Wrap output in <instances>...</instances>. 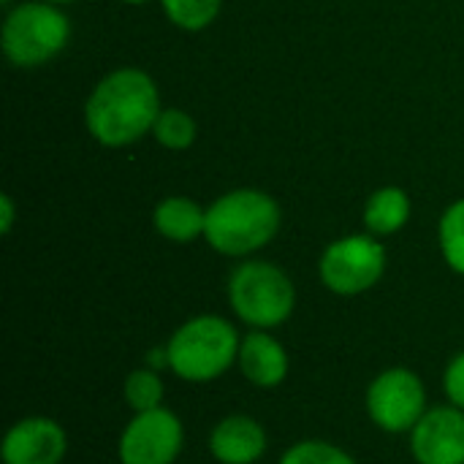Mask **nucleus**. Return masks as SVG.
<instances>
[{
    "mask_svg": "<svg viewBox=\"0 0 464 464\" xmlns=\"http://www.w3.org/2000/svg\"><path fill=\"white\" fill-rule=\"evenodd\" d=\"M160 114L158 87L139 68H117L103 76L87 98L84 122L103 147H125L152 130Z\"/></svg>",
    "mask_w": 464,
    "mask_h": 464,
    "instance_id": "nucleus-1",
    "label": "nucleus"
},
{
    "mask_svg": "<svg viewBox=\"0 0 464 464\" xmlns=\"http://www.w3.org/2000/svg\"><path fill=\"white\" fill-rule=\"evenodd\" d=\"M280 228V207L272 196L242 188L220 196L207 209L204 237L223 256H250L269 245Z\"/></svg>",
    "mask_w": 464,
    "mask_h": 464,
    "instance_id": "nucleus-2",
    "label": "nucleus"
},
{
    "mask_svg": "<svg viewBox=\"0 0 464 464\" xmlns=\"http://www.w3.org/2000/svg\"><path fill=\"white\" fill-rule=\"evenodd\" d=\"M169 367L193 383H207L223 375L239 356L237 329L218 315H198L179 326L169 343Z\"/></svg>",
    "mask_w": 464,
    "mask_h": 464,
    "instance_id": "nucleus-3",
    "label": "nucleus"
},
{
    "mask_svg": "<svg viewBox=\"0 0 464 464\" xmlns=\"http://www.w3.org/2000/svg\"><path fill=\"white\" fill-rule=\"evenodd\" d=\"M228 302L245 324L256 329H272L288 321L296 294L288 275L275 264L245 261L228 280Z\"/></svg>",
    "mask_w": 464,
    "mask_h": 464,
    "instance_id": "nucleus-4",
    "label": "nucleus"
},
{
    "mask_svg": "<svg viewBox=\"0 0 464 464\" xmlns=\"http://www.w3.org/2000/svg\"><path fill=\"white\" fill-rule=\"evenodd\" d=\"M71 24L54 3H22L3 22V54L19 68H35L63 52Z\"/></svg>",
    "mask_w": 464,
    "mask_h": 464,
    "instance_id": "nucleus-5",
    "label": "nucleus"
},
{
    "mask_svg": "<svg viewBox=\"0 0 464 464\" xmlns=\"http://www.w3.org/2000/svg\"><path fill=\"white\" fill-rule=\"evenodd\" d=\"M386 269V250L378 239L356 234L332 242L321 256V280L340 296L370 291Z\"/></svg>",
    "mask_w": 464,
    "mask_h": 464,
    "instance_id": "nucleus-6",
    "label": "nucleus"
},
{
    "mask_svg": "<svg viewBox=\"0 0 464 464\" xmlns=\"http://www.w3.org/2000/svg\"><path fill=\"white\" fill-rule=\"evenodd\" d=\"M427 405L421 378L411 370H386L381 372L367 392V411L372 421L386 432L413 430Z\"/></svg>",
    "mask_w": 464,
    "mask_h": 464,
    "instance_id": "nucleus-7",
    "label": "nucleus"
},
{
    "mask_svg": "<svg viewBox=\"0 0 464 464\" xmlns=\"http://www.w3.org/2000/svg\"><path fill=\"white\" fill-rule=\"evenodd\" d=\"M182 424L171 411L155 408L139 413L120 438L122 464H171L182 451Z\"/></svg>",
    "mask_w": 464,
    "mask_h": 464,
    "instance_id": "nucleus-8",
    "label": "nucleus"
},
{
    "mask_svg": "<svg viewBox=\"0 0 464 464\" xmlns=\"http://www.w3.org/2000/svg\"><path fill=\"white\" fill-rule=\"evenodd\" d=\"M411 432L419 464H464V411L457 405L424 413Z\"/></svg>",
    "mask_w": 464,
    "mask_h": 464,
    "instance_id": "nucleus-9",
    "label": "nucleus"
},
{
    "mask_svg": "<svg viewBox=\"0 0 464 464\" xmlns=\"http://www.w3.org/2000/svg\"><path fill=\"white\" fill-rule=\"evenodd\" d=\"M68 449L63 427L35 416L16 421L3 440V464H60Z\"/></svg>",
    "mask_w": 464,
    "mask_h": 464,
    "instance_id": "nucleus-10",
    "label": "nucleus"
},
{
    "mask_svg": "<svg viewBox=\"0 0 464 464\" xmlns=\"http://www.w3.org/2000/svg\"><path fill=\"white\" fill-rule=\"evenodd\" d=\"M209 451L223 464H250L266 451V435L250 416H228L212 430Z\"/></svg>",
    "mask_w": 464,
    "mask_h": 464,
    "instance_id": "nucleus-11",
    "label": "nucleus"
},
{
    "mask_svg": "<svg viewBox=\"0 0 464 464\" xmlns=\"http://www.w3.org/2000/svg\"><path fill=\"white\" fill-rule=\"evenodd\" d=\"M239 367L253 386L272 389L280 386L288 375V353L275 337L253 332L239 345Z\"/></svg>",
    "mask_w": 464,
    "mask_h": 464,
    "instance_id": "nucleus-12",
    "label": "nucleus"
},
{
    "mask_svg": "<svg viewBox=\"0 0 464 464\" xmlns=\"http://www.w3.org/2000/svg\"><path fill=\"white\" fill-rule=\"evenodd\" d=\"M155 228L171 239V242H193L198 234H204V223H207V212L185 198V196H171L166 201L158 204L155 209Z\"/></svg>",
    "mask_w": 464,
    "mask_h": 464,
    "instance_id": "nucleus-13",
    "label": "nucleus"
},
{
    "mask_svg": "<svg viewBox=\"0 0 464 464\" xmlns=\"http://www.w3.org/2000/svg\"><path fill=\"white\" fill-rule=\"evenodd\" d=\"M411 218V198L402 188H381L370 196L364 207V226L378 234L389 237L397 234Z\"/></svg>",
    "mask_w": 464,
    "mask_h": 464,
    "instance_id": "nucleus-14",
    "label": "nucleus"
},
{
    "mask_svg": "<svg viewBox=\"0 0 464 464\" xmlns=\"http://www.w3.org/2000/svg\"><path fill=\"white\" fill-rule=\"evenodd\" d=\"M163 3V11L166 16L182 27V30H204L209 27L218 14H220V5L223 0H160Z\"/></svg>",
    "mask_w": 464,
    "mask_h": 464,
    "instance_id": "nucleus-15",
    "label": "nucleus"
},
{
    "mask_svg": "<svg viewBox=\"0 0 464 464\" xmlns=\"http://www.w3.org/2000/svg\"><path fill=\"white\" fill-rule=\"evenodd\" d=\"M152 133L166 150H188L196 141V120L182 109H163L152 125Z\"/></svg>",
    "mask_w": 464,
    "mask_h": 464,
    "instance_id": "nucleus-16",
    "label": "nucleus"
},
{
    "mask_svg": "<svg viewBox=\"0 0 464 464\" xmlns=\"http://www.w3.org/2000/svg\"><path fill=\"white\" fill-rule=\"evenodd\" d=\"M440 250L449 266L464 275V198L454 201L440 218Z\"/></svg>",
    "mask_w": 464,
    "mask_h": 464,
    "instance_id": "nucleus-17",
    "label": "nucleus"
},
{
    "mask_svg": "<svg viewBox=\"0 0 464 464\" xmlns=\"http://www.w3.org/2000/svg\"><path fill=\"white\" fill-rule=\"evenodd\" d=\"M125 400L136 413H147L160 408L163 383L155 370H136L125 378Z\"/></svg>",
    "mask_w": 464,
    "mask_h": 464,
    "instance_id": "nucleus-18",
    "label": "nucleus"
},
{
    "mask_svg": "<svg viewBox=\"0 0 464 464\" xmlns=\"http://www.w3.org/2000/svg\"><path fill=\"white\" fill-rule=\"evenodd\" d=\"M280 464H356L343 449L324 440H304L291 446Z\"/></svg>",
    "mask_w": 464,
    "mask_h": 464,
    "instance_id": "nucleus-19",
    "label": "nucleus"
},
{
    "mask_svg": "<svg viewBox=\"0 0 464 464\" xmlns=\"http://www.w3.org/2000/svg\"><path fill=\"white\" fill-rule=\"evenodd\" d=\"M446 394L459 411H464V353H459L446 370Z\"/></svg>",
    "mask_w": 464,
    "mask_h": 464,
    "instance_id": "nucleus-20",
    "label": "nucleus"
},
{
    "mask_svg": "<svg viewBox=\"0 0 464 464\" xmlns=\"http://www.w3.org/2000/svg\"><path fill=\"white\" fill-rule=\"evenodd\" d=\"M0 209H3V215H0V231L3 234H8L11 231V226H14V204H11V196H0Z\"/></svg>",
    "mask_w": 464,
    "mask_h": 464,
    "instance_id": "nucleus-21",
    "label": "nucleus"
},
{
    "mask_svg": "<svg viewBox=\"0 0 464 464\" xmlns=\"http://www.w3.org/2000/svg\"><path fill=\"white\" fill-rule=\"evenodd\" d=\"M122 3H130V5H141V3H147V0H122Z\"/></svg>",
    "mask_w": 464,
    "mask_h": 464,
    "instance_id": "nucleus-22",
    "label": "nucleus"
},
{
    "mask_svg": "<svg viewBox=\"0 0 464 464\" xmlns=\"http://www.w3.org/2000/svg\"><path fill=\"white\" fill-rule=\"evenodd\" d=\"M46 3H54L57 5V3H71V0H46Z\"/></svg>",
    "mask_w": 464,
    "mask_h": 464,
    "instance_id": "nucleus-23",
    "label": "nucleus"
},
{
    "mask_svg": "<svg viewBox=\"0 0 464 464\" xmlns=\"http://www.w3.org/2000/svg\"><path fill=\"white\" fill-rule=\"evenodd\" d=\"M0 3H11V0H0Z\"/></svg>",
    "mask_w": 464,
    "mask_h": 464,
    "instance_id": "nucleus-24",
    "label": "nucleus"
}]
</instances>
